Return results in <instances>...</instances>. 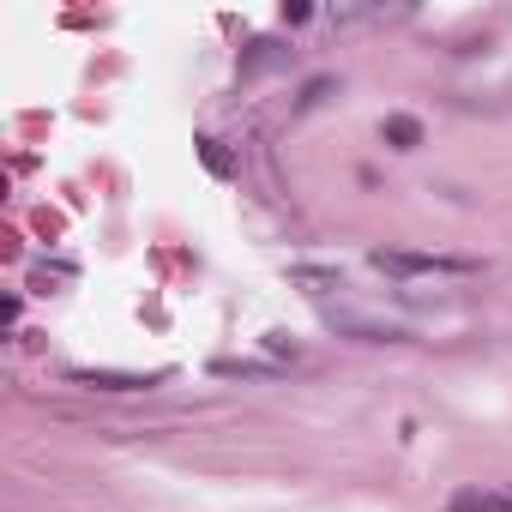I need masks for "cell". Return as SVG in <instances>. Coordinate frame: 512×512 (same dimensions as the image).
<instances>
[{
  "mask_svg": "<svg viewBox=\"0 0 512 512\" xmlns=\"http://www.w3.org/2000/svg\"><path fill=\"white\" fill-rule=\"evenodd\" d=\"M67 278H73V266H37V272H31L37 290H43V284H67ZM43 296H49V290H43Z\"/></svg>",
  "mask_w": 512,
  "mask_h": 512,
  "instance_id": "7",
  "label": "cell"
},
{
  "mask_svg": "<svg viewBox=\"0 0 512 512\" xmlns=\"http://www.w3.org/2000/svg\"><path fill=\"white\" fill-rule=\"evenodd\" d=\"M326 97H332V79H314V85L302 91V103H296V109H314V103H326Z\"/></svg>",
  "mask_w": 512,
  "mask_h": 512,
  "instance_id": "8",
  "label": "cell"
},
{
  "mask_svg": "<svg viewBox=\"0 0 512 512\" xmlns=\"http://www.w3.org/2000/svg\"><path fill=\"white\" fill-rule=\"evenodd\" d=\"M296 284H314V296H326V290H344V278H332V272H296Z\"/></svg>",
  "mask_w": 512,
  "mask_h": 512,
  "instance_id": "6",
  "label": "cell"
},
{
  "mask_svg": "<svg viewBox=\"0 0 512 512\" xmlns=\"http://www.w3.org/2000/svg\"><path fill=\"white\" fill-rule=\"evenodd\" d=\"M284 61H290V49H278V43H253V49L241 55V79L266 73V67H284Z\"/></svg>",
  "mask_w": 512,
  "mask_h": 512,
  "instance_id": "5",
  "label": "cell"
},
{
  "mask_svg": "<svg viewBox=\"0 0 512 512\" xmlns=\"http://www.w3.org/2000/svg\"><path fill=\"white\" fill-rule=\"evenodd\" d=\"M199 151H205V163H211V169H217V175H229V157H223V151H217V139H199Z\"/></svg>",
  "mask_w": 512,
  "mask_h": 512,
  "instance_id": "9",
  "label": "cell"
},
{
  "mask_svg": "<svg viewBox=\"0 0 512 512\" xmlns=\"http://www.w3.org/2000/svg\"><path fill=\"white\" fill-rule=\"evenodd\" d=\"M446 512H512V488H458Z\"/></svg>",
  "mask_w": 512,
  "mask_h": 512,
  "instance_id": "3",
  "label": "cell"
},
{
  "mask_svg": "<svg viewBox=\"0 0 512 512\" xmlns=\"http://www.w3.org/2000/svg\"><path fill=\"white\" fill-rule=\"evenodd\" d=\"M374 266L392 278H470L476 272V260H458V253H392V247L374 253Z\"/></svg>",
  "mask_w": 512,
  "mask_h": 512,
  "instance_id": "1",
  "label": "cell"
},
{
  "mask_svg": "<svg viewBox=\"0 0 512 512\" xmlns=\"http://www.w3.org/2000/svg\"><path fill=\"white\" fill-rule=\"evenodd\" d=\"M73 386H91V392H151V386H163V374H121V368H73Z\"/></svg>",
  "mask_w": 512,
  "mask_h": 512,
  "instance_id": "2",
  "label": "cell"
},
{
  "mask_svg": "<svg viewBox=\"0 0 512 512\" xmlns=\"http://www.w3.org/2000/svg\"><path fill=\"white\" fill-rule=\"evenodd\" d=\"M380 133H386L392 151H416V145H422V121H416V115H386Z\"/></svg>",
  "mask_w": 512,
  "mask_h": 512,
  "instance_id": "4",
  "label": "cell"
}]
</instances>
